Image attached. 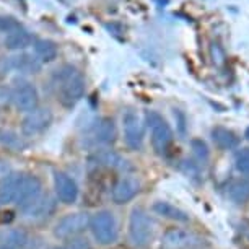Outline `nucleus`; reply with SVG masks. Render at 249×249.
I'll list each match as a JSON object with an SVG mask.
<instances>
[{"label": "nucleus", "instance_id": "nucleus-18", "mask_svg": "<svg viewBox=\"0 0 249 249\" xmlns=\"http://www.w3.org/2000/svg\"><path fill=\"white\" fill-rule=\"evenodd\" d=\"M152 209L155 213L161 215L163 218H170V220H175V222H181V223L189 222V215H187L184 210H181L179 207L170 204V202L158 200V202H155Z\"/></svg>", "mask_w": 249, "mask_h": 249}, {"label": "nucleus", "instance_id": "nucleus-21", "mask_svg": "<svg viewBox=\"0 0 249 249\" xmlns=\"http://www.w3.org/2000/svg\"><path fill=\"white\" fill-rule=\"evenodd\" d=\"M35 53L41 62H53L57 57L59 48L53 39H36L35 41Z\"/></svg>", "mask_w": 249, "mask_h": 249}, {"label": "nucleus", "instance_id": "nucleus-22", "mask_svg": "<svg viewBox=\"0 0 249 249\" xmlns=\"http://www.w3.org/2000/svg\"><path fill=\"white\" fill-rule=\"evenodd\" d=\"M228 199L234 204L241 205L249 200V179H238L231 182L227 189Z\"/></svg>", "mask_w": 249, "mask_h": 249}, {"label": "nucleus", "instance_id": "nucleus-32", "mask_svg": "<svg viewBox=\"0 0 249 249\" xmlns=\"http://www.w3.org/2000/svg\"><path fill=\"white\" fill-rule=\"evenodd\" d=\"M8 171H12L10 166H8V163H5V161H2V160H0V178L5 176Z\"/></svg>", "mask_w": 249, "mask_h": 249}, {"label": "nucleus", "instance_id": "nucleus-16", "mask_svg": "<svg viewBox=\"0 0 249 249\" xmlns=\"http://www.w3.org/2000/svg\"><path fill=\"white\" fill-rule=\"evenodd\" d=\"M10 67L20 73H37L41 70V60L33 54L20 53L10 57Z\"/></svg>", "mask_w": 249, "mask_h": 249}, {"label": "nucleus", "instance_id": "nucleus-2", "mask_svg": "<svg viewBox=\"0 0 249 249\" xmlns=\"http://www.w3.org/2000/svg\"><path fill=\"white\" fill-rule=\"evenodd\" d=\"M155 233V222L150 215L140 207L130 212L129 217V239L134 246H147L152 241Z\"/></svg>", "mask_w": 249, "mask_h": 249}, {"label": "nucleus", "instance_id": "nucleus-17", "mask_svg": "<svg viewBox=\"0 0 249 249\" xmlns=\"http://www.w3.org/2000/svg\"><path fill=\"white\" fill-rule=\"evenodd\" d=\"M93 137L96 143L109 145L116 140V124L111 117H101L98 121L95 130H93Z\"/></svg>", "mask_w": 249, "mask_h": 249}, {"label": "nucleus", "instance_id": "nucleus-12", "mask_svg": "<svg viewBox=\"0 0 249 249\" xmlns=\"http://www.w3.org/2000/svg\"><path fill=\"white\" fill-rule=\"evenodd\" d=\"M23 175L21 173L8 171L5 176L0 178V205L13 204L17 200L18 191H20Z\"/></svg>", "mask_w": 249, "mask_h": 249}, {"label": "nucleus", "instance_id": "nucleus-3", "mask_svg": "<svg viewBox=\"0 0 249 249\" xmlns=\"http://www.w3.org/2000/svg\"><path fill=\"white\" fill-rule=\"evenodd\" d=\"M145 121H147L150 135H152L153 150L158 155H164L173 142V130L170 127V124H168L166 119L157 111H147Z\"/></svg>", "mask_w": 249, "mask_h": 249}, {"label": "nucleus", "instance_id": "nucleus-27", "mask_svg": "<svg viewBox=\"0 0 249 249\" xmlns=\"http://www.w3.org/2000/svg\"><path fill=\"white\" fill-rule=\"evenodd\" d=\"M20 28V23H18L13 17L8 15H0V33H10L13 30Z\"/></svg>", "mask_w": 249, "mask_h": 249}, {"label": "nucleus", "instance_id": "nucleus-8", "mask_svg": "<svg viewBox=\"0 0 249 249\" xmlns=\"http://www.w3.org/2000/svg\"><path fill=\"white\" fill-rule=\"evenodd\" d=\"M53 124V111L49 107H35L33 111H28L25 119L21 122V130L25 135H37L44 132Z\"/></svg>", "mask_w": 249, "mask_h": 249}, {"label": "nucleus", "instance_id": "nucleus-29", "mask_svg": "<svg viewBox=\"0 0 249 249\" xmlns=\"http://www.w3.org/2000/svg\"><path fill=\"white\" fill-rule=\"evenodd\" d=\"M10 101H12V98H10V91H8L7 88H2V87H0V107L7 106Z\"/></svg>", "mask_w": 249, "mask_h": 249}, {"label": "nucleus", "instance_id": "nucleus-7", "mask_svg": "<svg viewBox=\"0 0 249 249\" xmlns=\"http://www.w3.org/2000/svg\"><path fill=\"white\" fill-rule=\"evenodd\" d=\"M90 215L87 212H75V213H69L65 215L55 223L54 227V236L65 239V238H72L77 236L82 231L90 227Z\"/></svg>", "mask_w": 249, "mask_h": 249}, {"label": "nucleus", "instance_id": "nucleus-14", "mask_svg": "<svg viewBox=\"0 0 249 249\" xmlns=\"http://www.w3.org/2000/svg\"><path fill=\"white\" fill-rule=\"evenodd\" d=\"M196 236L191 234L186 230H179V228H173L170 231L164 233L163 236V248L164 249H186L196 244Z\"/></svg>", "mask_w": 249, "mask_h": 249}, {"label": "nucleus", "instance_id": "nucleus-24", "mask_svg": "<svg viewBox=\"0 0 249 249\" xmlns=\"http://www.w3.org/2000/svg\"><path fill=\"white\" fill-rule=\"evenodd\" d=\"M0 143L12 150H17V152H20V150L26 147V143L23 142V139L20 135L17 132H12V130H3V132H0Z\"/></svg>", "mask_w": 249, "mask_h": 249}, {"label": "nucleus", "instance_id": "nucleus-13", "mask_svg": "<svg viewBox=\"0 0 249 249\" xmlns=\"http://www.w3.org/2000/svg\"><path fill=\"white\" fill-rule=\"evenodd\" d=\"M54 209H55V202L53 200V197L41 194L33 204L23 209V213H25V217L28 220H43L46 217H49L54 212Z\"/></svg>", "mask_w": 249, "mask_h": 249}, {"label": "nucleus", "instance_id": "nucleus-20", "mask_svg": "<svg viewBox=\"0 0 249 249\" xmlns=\"http://www.w3.org/2000/svg\"><path fill=\"white\" fill-rule=\"evenodd\" d=\"M0 241L10 249H25L30 244V238L21 230H7L0 234Z\"/></svg>", "mask_w": 249, "mask_h": 249}, {"label": "nucleus", "instance_id": "nucleus-5", "mask_svg": "<svg viewBox=\"0 0 249 249\" xmlns=\"http://www.w3.org/2000/svg\"><path fill=\"white\" fill-rule=\"evenodd\" d=\"M12 103L15 105L18 111L28 112L37 107V101H39V93H37L36 87L28 80H17L13 83V88L10 90Z\"/></svg>", "mask_w": 249, "mask_h": 249}, {"label": "nucleus", "instance_id": "nucleus-10", "mask_svg": "<svg viewBox=\"0 0 249 249\" xmlns=\"http://www.w3.org/2000/svg\"><path fill=\"white\" fill-rule=\"evenodd\" d=\"M41 194H43V184H41L39 178L31 176V175H23L21 186H20V191H18L15 202L21 209H25V207L33 204Z\"/></svg>", "mask_w": 249, "mask_h": 249}, {"label": "nucleus", "instance_id": "nucleus-19", "mask_svg": "<svg viewBox=\"0 0 249 249\" xmlns=\"http://www.w3.org/2000/svg\"><path fill=\"white\" fill-rule=\"evenodd\" d=\"M212 140H213V143L222 150H231V148H236L239 145L238 135L234 134L233 130L222 127V125L212 129Z\"/></svg>", "mask_w": 249, "mask_h": 249}, {"label": "nucleus", "instance_id": "nucleus-9", "mask_svg": "<svg viewBox=\"0 0 249 249\" xmlns=\"http://www.w3.org/2000/svg\"><path fill=\"white\" fill-rule=\"evenodd\" d=\"M54 189L57 199L65 205L75 204L78 199V186L70 175L64 171L54 173Z\"/></svg>", "mask_w": 249, "mask_h": 249}, {"label": "nucleus", "instance_id": "nucleus-30", "mask_svg": "<svg viewBox=\"0 0 249 249\" xmlns=\"http://www.w3.org/2000/svg\"><path fill=\"white\" fill-rule=\"evenodd\" d=\"M10 57H0V75L10 73Z\"/></svg>", "mask_w": 249, "mask_h": 249}, {"label": "nucleus", "instance_id": "nucleus-23", "mask_svg": "<svg viewBox=\"0 0 249 249\" xmlns=\"http://www.w3.org/2000/svg\"><path fill=\"white\" fill-rule=\"evenodd\" d=\"M98 160H100L101 164L114 168V170H122L125 166V160H122L121 155H117L112 150H103V152L98 153Z\"/></svg>", "mask_w": 249, "mask_h": 249}, {"label": "nucleus", "instance_id": "nucleus-34", "mask_svg": "<svg viewBox=\"0 0 249 249\" xmlns=\"http://www.w3.org/2000/svg\"><path fill=\"white\" fill-rule=\"evenodd\" d=\"M0 249H10V248H7V246H3V244H0Z\"/></svg>", "mask_w": 249, "mask_h": 249}, {"label": "nucleus", "instance_id": "nucleus-11", "mask_svg": "<svg viewBox=\"0 0 249 249\" xmlns=\"http://www.w3.org/2000/svg\"><path fill=\"white\" fill-rule=\"evenodd\" d=\"M140 191V182L137 181V178L134 176H122L119 181L116 182L112 187V200L116 204H127L129 200H132Z\"/></svg>", "mask_w": 249, "mask_h": 249}, {"label": "nucleus", "instance_id": "nucleus-1", "mask_svg": "<svg viewBox=\"0 0 249 249\" xmlns=\"http://www.w3.org/2000/svg\"><path fill=\"white\" fill-rule=\"evenodd\" d=\"M54 83L57 85V98L60 105L72 107L85 95V78L73 65H62L55 70Z\"/></svg>", "mask_w": 249, "mask_h": 249}, {"label": "nucleus", "instance_id": "nucleus-25", "mask_svg": "<svg viewBox=\"0 0 249 249\" xmlns=\"http://www.w3.org/2000/svg\"><path fill=\"white\" fill-rule=\"evenodd\" d=\"M191 147H192V153H194L196 160L202 164H205L209 161V157H210V152H209V147L204 140L200 139H194L191 140Z\"/></svg>", "mask_w": 249, "mask_h": 249}, {"label": "nucleus", "instance_id": "nucleus-15", "mask_svg": "<svg viewBox=\"0 0 249 249\" xmlns=\"http://www.w3.org/2000/svg\"><path fill=\"white\" fill-rule=\"evenodd\" d=\"M31 44H35V37L30 31L23 30V28H17L10 33H7L5 39H3V46L10 51H23L30 48Z\"/></svg>", "mask_w": 249, "mask_h": 249}, {"label": "nucleus", "instance_id": "nucleus-4", "mask_svg": "<svg viewBox=\"0 0 249 249\" xmlns=\"http://www.w3.org/2000/svg\"><path fill=\"white\" fill-rule=\"evenodd\" d=\"M90 228L93 238L100 244H112L117 239V220L109 210H100L90 218Z\"/></svg>", "mask_w": 249, "mask_h": 249}, {"label": "nucleus", "instance_id": "nucleus-31", "mask_svg": "<svg viewBox=\"0 0 249 249\" xmlns=\"http://www.w3.org/2000/svg\"><path fill=\"white\" fill-rule=\"evenodd\" d=\"M184 171H186V175L189 176V178H196V176H199V170L194 166V163H191V161H186L184 163Z\"/></svg>", "mask_w": 249, "mask_h": 249}, {"label": "nucleus", "instance_id": "nucleus-33", "mask_svg": "<svg viewBox=\"0 0 249 249\" xmlns=\"http://www.w3.org/2000/svg\"><path fill=\"white\" fill-rule=\"evenodd\" d=\"M244 137H246V139L249 140V127L246 129V132H244Z\"/></svg>", "mask_w": 249, "mask_h": 249}, {"label": "nucleus", "instance_id": "nucleus-26", "mask_svg": "<svg viewBox=\"0 0 249 249\" xmlns=\"http://www.w3.org/2000/svg\"><path fill=\"white\" fill-rule=\"evenodd\" d=\"M234 166L243 175H249V148H241L234 157Z\"/></svg>", "mask_w": 249, "mask_h": 249}, {"label": "nucleus", "instance_id": "nucleus-6", "mask_svg": "<svg viewBox=\"0 0 249 249\" xmlns=\"http://www.w3.org/2000/svg\"><path fill=\"white\" fill-rule=\"evenodd\" d=\"M122 129H124V140L125 145L130 150H140L143 145L145 125L139 114L132 109L124 111L122 114Z\"/></svg>", "mask_w": 249, "mask_h": 249}, {"label": "nucleus", "instance_id": "nucleus-28", "mask_svg": "<svg viewBox=\"0 0 249 249\" xmlns=\"http://www.w3.org/2000/svg\"><path fill=\"white\" fill-rule=\"evenodd\" d=\"M67 249H90V243H88V239L78 238V239H73L67 246Z\"/></svg>", "mask_w": 249, "mask_h": 249}, {"label": "nucleus", "instance_id": "nucleus-35", "mask_svg": "<svg viewBox=\"0 0 249 249\" xmlns=\"http://www.w3.org/2000/svg\"><path fill=\"white\" fill-rule=\"evenodd\" d=\"M55 249H67V248H55Z\"/></svg>", "mask_w": 249, "mask_h": 249}]
</instances>
